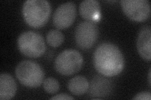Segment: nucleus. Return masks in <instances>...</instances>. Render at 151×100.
<instances>
[{
	"mask_svg": "<svg viewBox=\"0 0 151 100\" xmlns=\"http://www.w3.org/2000/svg\"><path fill=\"white\" fill-rule=\"evenodd\" d=\"M79 13L88 21L94 22L100 20L101 6L97 0H84L79 4Z\"/></svg>",
	"mask_w": 151,
	"mask_h": 100,
	"instance_id": "11",
	"label": "nucleus"
},
{
	"mask_svg": "<svg viewBox=\"0 0 151 100\" xmlns=\"http://www.w3.org/2000/svg\"><path fill=\"white\" fill-rule=\"evenodd\" d=\"M134 100H150L151 94L150 92L142 91L139 93L135 95V96L132 98Z\"/></svg>",
	"mask_w": 151,
	"mask_h": 100,
	"instance_id": "16",
	"label": "nucleus"
},
{
	"mask_svg": "<svg viewBox=\"0 0 151 100\" xmlns=\"http://www.w3.org/2000/svg\"><path fill=\"white\" fill-rule=\"evenodd\" d=\"M89 82L83 76H76L68 83V89L73 94L81 96L86 93L89 89Z\"/></svg>",
	"mask_w": 151,
	"mask_h": 100,
	"instance_id": "13",
	"label": "nucleus"
},
{
	"mask_svg": "<svg viewBox=\"0 0 151 100\" xmlns=\"http://www.w3.org/2000/svg\"><path fill=\"white\" fill-rule=\"evenodd\" d=\"M150 70H149V79H148V80H149V86L150 87Z\"/></svg>",
	"mask_w": 151,
	"mask_h": 100,
	"instance_id": "18",
	"label": "nucleus"
},
{
	"mask_svg": "<svg viewBox=\"0 0 151 100\" xmlns=\"http://www.w3.org/2000/svg\"><path fill=\"white\" fill-rule=\"evenodd\" d=\"M137 48L140 56L144 60L151 59V29L149 26L142 28L137 39Z\"/></svg>",
	"mask_w": 151,
	"mask_h": 100,
	"instance_id": "10",
	"label": "nucleus"
},
{
	"mask_svg": "<svg viewBox=\"0 0 151 100\" xmlns=\"http://www.w3.org/2000/svg\"><path fill=\"white\" fill-rule=\"evenodd\" d=\"M15 74L21 84L30 88L39 87L43 83L45 75L41 66L30 60L20 62L16 67Z\"/></svg>",
	"mask_w": 151,
	"mask_h": 100,
	"instance_id": "3",
	"label": "nucleus"
},
{
	"mask_svg": "<svg viewBox=\"0 0 151 100\" xmlns=\"http://www.w3.org/2000/svg\"><path fill=\"white\" fill-rule=\"evenodd\" d=\"M47 43L51 46L56 48L63 44L64 40L63 33L59 30H51L46 36Z\"/></svg>",
	"mask_w": 151,
	"mask_h": 100,
	"instance_id": "14",
	"label": "nucleus"
},
{
	"mask_svg": "<svg viewBox=\"0 0 151 100\" xmlns=\"http://www.w3.org/2000/svg\"><path fill=\"white\" fill-rule=\"evenodd\" d=\"M76 17V6L71 1L64 3L57 8L53 15V23L59 30L71 26Z\"/></svg>",
	"mask_w": 151,
	"mask_h": 100,
	"instance_id": "8",
	"label": "nucleus"
},
{
	"mask_svg": "<svg viewBox=\"0 0 151 100\" xmlns=\"http://www.w3.org/2000/svg\"><path fill=\"white\" fill-rule=\"evenodd\" d=\"M50 99H52V100H69V99H74V98L70 96V95L65 94V93H60V94H56L55 96H52V98H50Z\"/></svg>",
	"mask_w": 151,
	"mask_h": 100,
	"instance_id": "17",
	"label": "nucleus"
},
{
	"mask_svg": "<svg viewBox=\"0 0 151 100\" xmlns=\"http://www.w3.org/2000/svg\"><path fill=\"white\" fill-rule=\"evenodd\" d=\"M17 46L22 54L32 58L40 57L46 50L44 38L39 33L32 31L20 34L17 40Z\"/></svg>",
	"mask_w": 151,
	"mask_h": 100,
	"instance_id": "4",
	"label": "nucleus"
},
{
	"mask_svg": "<svg viewBox=\"0 0 151 100\" xmlns=\"http://www.w3.org/2000/svg\"><path fill=\"white\" fill-rule=\"evenodd\" d=\"M17 86L12 76L9 73L0 75V99L8 100L15 96Z\"/></svg>",
	"mask_w": 151,
	"mask_h": 100,
	"instance_id": "12",
	"label": "nucleus"
},
{
	"mask_svg": "<svg viewBox=\"0 0 151 100\" xmlns=\"http://www.w3.org/2000/svg\"><path fill=\"white\" fill-rule=\"evenodd\" d=\"M122 10L131 20L143 22L150 15V5L148 0H122Z\"/></svg>",
	"mask_w": 151,
	"mask_h": 100,
	"instance_id": "7",
	"label": "nucleus"
},
{
	"mask_svg": "<svg viewBox=\"0 0 151 100\" xmlns=\"http://www.w3.org/2000/svg\"><path fill=\"white\" fill-rule=\"evenodd\" d=\"M43 87L47 93L53 94L59 91L60 85L58 81L56 79L54 78H48L44 80Z\"/></svg>",
	"mask_w": 151,
	"mask_h": 100,
	"instance_id": "15",
	"label": "nucleus"
},
{
	"mask_svg": "<svg viewBox=\"0 0 151 100\" xmlns=\"http://www.w3.org/2000/svg\"><path fill=\"white\" fill-rule=\"evenodd\" d=\"M99 35L96 23L90 21L80 23L74 31L76 43L82 50H88L95 44Z\"/></svg>",
	"mask_w": 151,
	"mask_h": 100,
	"instance_id": "6",
	"label": "nucleus"
},
{
	"mask_svg": "<svg viewBox=\"0 0 151 100\" xmlns=\"http://www.w3.org/2000/svg\"><path fill=\"white\" fill-rule=\"evenodd\" d=\"M93 65L100 74L106 77H113L124 70V57L116 45L110 42L103 43L94 52Z\"/></svg>",
	"mask_w": 151,
	"mask_h": 100,
	"instance_id": "1",
	"label": "nucleus"
},
{
	"mask_svg": "<svg viewBox=\"0 0 151 100\" xmlns=\"http://www.w3.org/2000/svg\"><path fill=\"white\" fill-rule=\"evenodd\" d=\"M83 58L81 54L74 49H67L57 56L54 67L57 72L64 76L73 75L81 69Z\"/></svg>",
	"mask_w": 151,
	"mask_h": 100,
	"instance_id": "5",
	"label": "nucleus"
},
{
	"mask_svg": "<svg viewBox=\"0 0 151 100\" xmlns=\"http://www.w3.org/2000/svg\"><path fill=\"white\" fill-rule=\"evenodd\" d=\"M51 9L50 4L46 0H27L23 3L22 15L30 26L39 28L48 21Z\"/></svg>",
	"mask_w": 151,
	"mask_h": 100,
	"instance_id": "2",
	"label": "nucleus"
},
{
	"mask_svg": "<svg viewBox=\"0 0 151 100\" xmlns=\"http://www.w3.org/2000/svg\"><path fill=\"white\" fill-rule=\"evenodd\" d=\"M89 94L96 99L106 98L111 94L113 84L109 79L101 76L93 78L89 84Z\"/></svg>",
	"mask_w": 151,
	"mask_h": 100,
	"instance_id": "9",
	"label": "nucleus"
}]
</instances>
